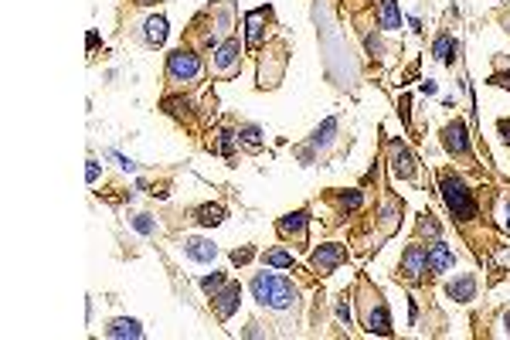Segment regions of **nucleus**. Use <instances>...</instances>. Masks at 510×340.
I'll return each instance as SVG.
<instances>
[{
    "mask_svg": "<svg viewBox=\"0 0 510 340\" xmlns=\"http://www.w3.org/2000/svg\"><path fill=\"white\" fill-rule=\"evenodd\" d=\"M255 303L262 306V310H269V313L282 316V320H296L300 310H303V296H300V286L289 279V276H279V272H255L252 283Z\"/></svg>",
    "mask_w": 510,
    "mask_h": 340,
    "instance_id": "obj_1",
    "label": "nucleus"
},
{
    "mask_svg": "<svg viewBox=\"0 0 510 340\" xmlns=\"http://www.w3.org/2000/svg\"><path fill=\"white\" fill-rule=\"evenodd\" d=\"M351 296H354L360 327H364L367 334L391 337V316H388V306H384V300H381V289L374 286L367 276H360V279H357V286L351 289Z\"/></svg>",
    "mask_w": 510,
    "mask_h": 340,
    "instance_id": "obj_2",
    "label": "nucleus"
},
{
    "mask_svg": "<svg viewBox=\"0 0 510 340\" xmlns=\"http://www.w3.org/2000/svg\"><path fill=\"white\" fill-rule=\"evenodd\" d=\"M439 194H442L446 208H449V214H453L456 221H473V218H476V201H473L469 184L462 181V174H456V170H442V174H439Z\"/></svg>",
    "mask_w": 510,
    "mask_h": 340,
    "instance_id": "obj_3",
    "label": "nucleus"
},
{
    "mask_svg": "<svg viewBox=\"0 0 510 340\" xmlns=\"http://www.w3.org/2000/svg\"><path fill=\"white\" fill-rule=\"evenodd\" d=\"M204 21H207V31L201 34H191L198 45H201L204 52H214L225 38H228L231 31V21H235V10H231V0H218V3H211L207 10L201 14Z\"/></svg>",
    "mask_w": 510,
    "mask_h": 340,
    "instance_id": "obj_4",
    "label": "nucleus"
},
{
    "mask_svg": "<svg viewBox=\"0 0 510 340\" xmlns=\"http://www.w3.org/2000/svg\"><path fill=\"white\" fill-rule=\"evenodd\" d=\"M286 65H289V45L282 38L265 41V48L258 54V89H276L286 75Z\"/></svg>",
    "mask_w": 510,
    "mask_h": 340,
    "instance_id": "obj_5",
    "label": "nucleus"
},
{
    "mask_svg": "<svg viewBox=\"0 0 510 340\" xmlns=\"http://www.w3.org/2000/svg\"><path fill=\"white\" fill-rule=\"evenodd\" d=\"M204 75V61L194 48H177L167 54V82L174 85H198Z\"/></svg>",
    "mask_w": 510,
    "mask_h": 340,
    "instance_id": "obj_6",
    "label": "nucleus"
},
{
    "mask_svg": "<svg viewBox=\"0 0 510 340\" xmlns=\"http://www.w3.org/2000/svg\"><path fill=\"white\" fill-rule=\"evenodd\" d=\"M242 52H245V45L238 38H225L211 52V75L214 79H235L242 72Z\"/></svg>",
    "mask_w": 510,
    "mask_h": 340,
    "instance_id": "obj_7",
    "label": "nucleus"
},
{
    "mask_svg": "<svg viewBox=\"0 0 510 340\" xmlns=\"http://www.w3.org/2000/svg\"><path fill=\"white\" fill-rule=\"evenodd\" d=\"M347 245H340V242H323L320 249H313V256H309V269L313 272H320V276H333L344 262H347Z\"/></svg>",
    "mask_w": 510,
    "mask_h": 340,
    "instance_id": "obj_8",
    "label": "nucleus"
},
{
    "mask_svg": "<svg viewBox=\"0 0 510 340\" xmlns=\"http://www.w3.org/2000/svg\"><path fill=\"white\" fill-rule=\"evenodd\" d=\"M442 147H446L449 157L473 163V147H469V133H466V123H462V119H453V123L442 126Z\"/></svg>",
    "mask_w": 510,
    "mask_h": 340,
    "instance_id": "obj_9",
    "label": "nucleus"
},
{
    "mask_svg": "<svg viewBox=\"0 0 510 340\" xmlns=\"http://www.w3.org/2000/svg\"><path fill=\"white\" fill-rule=\"evenodd\" d=\"M269 21H272V10L269 7H255L245 14V48H265V34H269Z\"/></svg>",
    "mask_w": 510,
    "mask_h": 340,
    "instance_id": "obj_10",
    "label": "nucleus"
},
{
    "mask_svg": "<svg viewBox=\"0 0 510 340\" xmlns=\"http://www.w3.org/2000/svg\"><path fill=\"white\" fill-rule=\"evenodd\" d=\"M306 228H309V208L289 211V214H282L279 221H276V232H279V238H286V242H296L300 249L306 245Z\"/></svg>",
    "mask_w": 510,
    "mask_h": 340,
    "instance_id": "obj_11",
    "label": "nucleus"
},
{
    "mask_svg": "<svg viewBox=\"0 0 510 340\" xmlns=\"http://www.w3.org/2000/svg\"><path fill=\"white\" fill-rule=\"evenodd\" d=\"M388 163H391V174L398 181H415V174H418V163H415L411 150H408L402 140H391L388 143Z\"/></svg>",
    "mask_w": 510,
    "mask_h": 340,
    "instance_id": "obj_12",
    "label": "nucleus"
},
{
    "mask_svg": "<svg viewBox=\"0 0 510 340\" xmlns=\"http://www.w3.org/2000/svg\"><path fill=\"white\" fill-rule=\"evenodd\" d=\"M422 272H429L425 269V245H408L402 262H398V279H405V283H418L422 279Z\"/></svg>",
    "mask_w": 510,
    "mask_h": 340,
    "instance_id": "obj_13",
    "label": "nucleus"
},
{
    "mask_svg": "<svg viewBox=\"0 0 510 340\" xmlns=\"http://www.w3.org/2000/svg\"><path fill=\"white\" fill-rule=\"evenodd\" d=\"M456 265V252L442 242V238H432V245L425 249V269H429V276H442V272H449Z\"/></svg>",
    "mask_w": 510,
    "mask_h": 340,
    "instance_id": "obj_14",
    "label": "nucleus"
},
{
    "mask_svg": "<svg viewBox=\"0 0 510 340\" xmlns=\"http://www.w3.org/2000/svg\"><path fill=\"white\" fill-rule=\"evenodd\" d=\"M238 303H242V286L238 283H228V286H221L211 296V306H214L218 320H231V313L238 310Z\"/></svg>",
    "mask_w": 510,
    "mask_h": 340,
    "instance_id": "obj_15",
    "label": "nucleus"
},
{
    "mask_svg": "<svg viewBox=\"0 0 510 340\" xmlns=\"http://www.w3.org/2000/svg\"><path fill=\"white\" fill-rule=\"evenodd\" d=\"M184 256L191 262H198V265H211V262L218 259V245L211 242V238H201V235H191V238H184Z\"/></svg>",
    "mask_w": 510,
    "mask_h": 340,
    "instance_id": "obj_16",
    "label": "nucleus"
},
{
    "mask_svg": "<svg viewBox=\"0 0 510 340\" xmlns=\"http://www.w3.org/2000/svg\"><path fill=\"white\" fill-rule=\"evenodd\" d=\"M476 289H480L476 272H462V276H456L453 283H446V296L456 300V303H473V300H476Z\"/></svg>",
    "mask_w": 510,
    "mask_h": 340,
    "instance_id": "obj_17",
    "label": "nucleus"
},
{
    "mask_svg": "<svg viewBox=\"0 0 510 340\" xmlns=\"http://www.w3.org/2000/svg\"><path fill=\"white\" fill-rule=\"evenodd\" d=\"M140 41H143L147 48H160V45L167 41V17H163V14H150V17L143 21Z\"/></svg>",
    "mask_w": 510,
    "mask_h": 340,
    "instance_id": "obj_18",
    "label": "nucleus"
},
{
    "mask_svg": "<svg viewBox=\"0 0 510 340\" xmlns=\"http://www.w3.org/2000/svg\"><path fill=\"white\" fill-rule=\"evenodd\" d=\"M337 130H340V123H337L333 116L330 119H323V123L313 130V136H309V147H313L316 154H327V150L333 147V140H337Z\"/></svg>",
    "mask_w": 510,
    "mask_h": 340,
    "instance_id": "obj_19",
    "label": "nucleus"
},
{
    "mask_svg": "<svg viewBox=\"0 0 510 340\" xmlns=\"http://www.w3.org/2000/svg\"><path fill=\"white\" fill-rule=\"evenodd\" d=\"M105 337L112 340H140L143 337V327H140V320H133V316H119V320H112V323H105Z\"/></svg>",
    "mask_w": 510,
    "mask_h": 340,
    "instance_id": "obj_20",
    "label": "nucleus"
},
{
    "mask_svg": "<svg viewBox=\"0 0 510 340\" xmlns=\"http://www.w3.org/2000/svg\"><path fill=\"white\" fill-rule=\"evenodd\" d=\"M378 27L384 31H402V10L395 0H381L378 3Z\"/></svg>",
    "mask_w": 510,
    "mask_h": 340,
    "instance_id": "obj_21",
    "label": "nucleus"
},
{
    "mask_svg": "<svg viewBox=\"0 0 510 340\" xmlns=\"http://www.w3.org/2000/svg\"><path fill=\"white\" fill-rule=\"evenodd\" d=\"M235 136H238V143H242L249 154H258V150L265 147V140H262V130H258L255 123H242V126L235 130Z\"/></svg>",
    "mask_w": 510,
    "mask_h": 340,
    "instance_id": "obj_22",
    "label": "nucleus"
},
{
    "mask_svg": "<svg viewBox=\"0 0 510 340\" xmlns=\"http://www.w3.org/2000/svg\"><path fill=\"white\" fill-rule=\"evenodd\" d=\"M327 198H330V201H337L340 214H351V211H357L360 205H364V194H360L357 187H351V191H330Z\"/></svg>",
    "mask_w": 510,
    "mask_h": 340,
    "instance_id": "obj_23",
    "label": "nucleus"
},
{
    "mask_svg": "<svg viewBox=\"0 0 510 340\" xmlns=\"http://www.w3.org/2000/svg\"><path fill=\"white\" fill-rule=\"evenodd\" d=\"M262 265H272V269H296V259H293V252H286V249H269V252H262Z\"/></svg>",
    "mask_w": 510,
    "mask_h": 340,
    "instance_id": "obj_24",
    "label": "nucleus"
},
{
    "mask_svg": "<svg viewBox=\"0 0 510 340\" xmlns=\"http://www.w3.org/2000/svg\"><path fill=\"white\" fill-rule=\"evenodd\" d=\"M225 205H201L198 208V225H204V228H211V225H221L225 221Z\"/></svg>",
    "mask_w": 510,
    "mask_h": 340,
    "instance_id": "obj_25",
    "label": "nucleus"
},
{
    "mask_svg": "<svg viewBox=\"0 0 510 340\" xmlns=\"http://www.w3.org/2000/svg\"><path fill=\"white\" fill-rule=\"evenodd\" d=\"M432 54L439 58V61H453V54H456V41H453V34H439L435 38V45H432Z\"/></svg>",
    "mask_w": 510,
    "mask_h": 340,
    "instance_id": "obj_26",
    "label": "nucleus"
},
{
    "mask_svg": "<svg viewBox=\"0 0 510 340\" xmlns=\"http://www.w3.org/2000/svg\"><path fill=\"white\" fill-rule=\"evenodd\" d=\"M235 143H238L235 130H221V133H218V143H214L211 150H214V154H221L225 160H235Z\"/></svg>",
    "mask_w": 510,
    "mask_h": 340,
    "instance_id": "obj_27",
    "label": "nucleus"
},
{
    "mask_svg": "<svg viewBox=\"0 0 510 340\" xmlns=\"http://www.w3.org/2000/svg\"><path fill=\"white\" fill-rule=\"evenodd\" d=\"M129 225H133L136 232H143V235H156V232H160V225L153 221L150 214H133V218H129Z\"/></svg>",
    "mask_w": 510,
    "mask_h": 340,
    "instance_id": "obj_28",
    "label": "nucleus"
},
{
    "mask_svg": "<svg viewBox=\"0 0 510 340\" xmlns=\"http://www.w3.org/2000/svg\"><path fill=\"white\" fill-rule=\"evenodd\" d=\"M221 286H228V276H225V272H211V276H204L201 279V289L207 293V296H214Z\"/></svg>",
    "mask_w": 510,
    "mask_h": 340,
    "instance_id": "obj_29",
    "label": "nucleus"
},
{
    "mask_svg": "<svg viewBox=\"0 0 510 340\" xmlns=\"http://www.w3.org/2000/svg\"><path fill=\"white\" fill-rule=\"evenodd\" d=\"M486 82L497 85V89H510V68H504V58H497V72H493Z\"/></svg>",
    "mask_w": 510,
    "mask_h": 340,
    "instance_id": "obj_30",
    "label": "nucleus"
},
{
    "mask_svg": "<svg viewBox=\"0 0 510 340\" xmlns=\"http://www.w3.org/2000/svg\"><path fill=\"white\" fill-rule=\"evenodd\" d=\"M418 235H432V238H439V221L432 218V211H425V214L418 218Z\"/></svg>",
    "mask_w": 510,
    "mask_h": 340,
    "instance_id": "obj_31",
    "label": "nucleus"
},
{
    "mask_svg": "<svg viewBox=\"0 0 510 340\" xmlns=\"http://www.w3.org/2000/svg\"><path fill=\"white\" fill-rule=\"evenodd\" d=\"M351 293H340V300H337V316H340V323H347L351 327Z\"/></svg>",
    "mask_w": 510,
    "mask_h": 340,
    "instance_id": "obj_32",
    "label": "nucleus"
},
{
    "mask_svg": "<svg viewBox=\"0 0 510 340\" xmlns=\"http://www.w3.org/2000/svg\"><path fill=\"white\" fill-rule=\"evenodd\" d=\"M252 259H255V245H242V249L231 252V262H235V265H249Z\"/></svg>",
    "mask_w": 510,
    "mask_h": 340,
    "instance_id": "obj_33",
    "label": "nucleus"
},
{
    "mask_svg": "<svg viewBox=\"0 0 510 340\" xmlns=\"http://www.w3.org/2000/svg\"><path fill=\"white\" fill-rule=\"evenodd\" d=\"M85 181L89 184L99 181V163H96V160H89V167H85Z\"/></svg>",
    "mask_w": 510,
    "mask_h": 340,
    "instance_id": "obj_34",
    "label": "nucleus"
},
{
    "mask_svg": "<svg viewBox=\"0 0 510 340\" xmlns=\"http://www.w3.org/2000/svg\"><path fill=\"white\" fill-rule=\"evenodd\" d=\"M497 130H500V136L510 143V119H500V123H497Z\"/></svg>",
    "mask_w": 510,
    "mask_h": 340,
    "instance_id": "obj_35",
    "label": "nucleus"
},
{
    "mask_svg": "<svg viewBox=\"0 0 510 340\" xmlns=\"http://www.w3.org/2000/svg\"><path fill=\"white\" fill-rule=\"evenodd\" d=\"M367 52H371V54H381V41H378V38H367Z\"/></svg>",
    "mask_w": 510,
    "mask_h": 340,
    "instance_id": "obj_36",
    "label": "nucleus"
},
{
    "mask_svg": "<svg viewBox=\"0 0 510 340\" xmlns=\"http://www.w3.org/2000/svg\"><path fill=\"white\" fill-rule=\"evenodd\" d=\"M500 21H504V31L510 34V7H504V10H500Z\"/></svg>",
    "mask_w": 510,
    "mask_h": 340,
    "instance_id": "obj_37",
    "label": "nucleus"
},
{
    "mask_svg": "<svg viewBox=\"0 0 510 340\" xmlns=\"http://www.w3.org/2000/svg\"><path fill=\"white\" fill-rule=\"evenodd\" d=\"M435 89H439V85H435L432 79H429V82H422V92H425V96H435Z\"/></svg>",
    "mask_w": 510,
    "mask_h": 340,
    "instance_id": "obj_38",
    "label": "nucleus"
},
{
    "mask_svg": "<svg viewBox=\"0 0 510 340\" xmlns=\"http://www.w3.org/2000/svg\"><path fill=\"white\" fill-rule=\"evenodd\" d=\"M504 228H507V232H510V201H507V205H504Z\"/></svg>",
    "mask_w": 510,
    "mask_h": 340,
    "instance_id": "obj_39",
    "label": "nucleus"
},
{
    "mask_svg": "<svg viewBox=\"0 0 510 340\" xmlns=\"http://www.w3.org/2000/svg\"><path fill=\"white\" fill-rule=\"evenodd\" d=\"M133 3H140V7H150V3H156V0H133Z\"/></svg>",
    "mask_w": 510,
    "mask_h": 340,
    "instance_id": "obj_40",
    "label": "nucleus"
},
{
    "mask_svg": "<svg viewBox=\"0 0 510 340\" xmlns=\"http://www.w3.org/2000/svg\"><path fill=\"white\" fill-rule=\"evenodd\" d=\"M504 327H507V334H510V310L504 313Z\"/></svg>",
    "mask_w": 510,
    "mask_h": 340,
    "instance_id": "obj_41",
    "label": "nucleus"
}]
</instances>
